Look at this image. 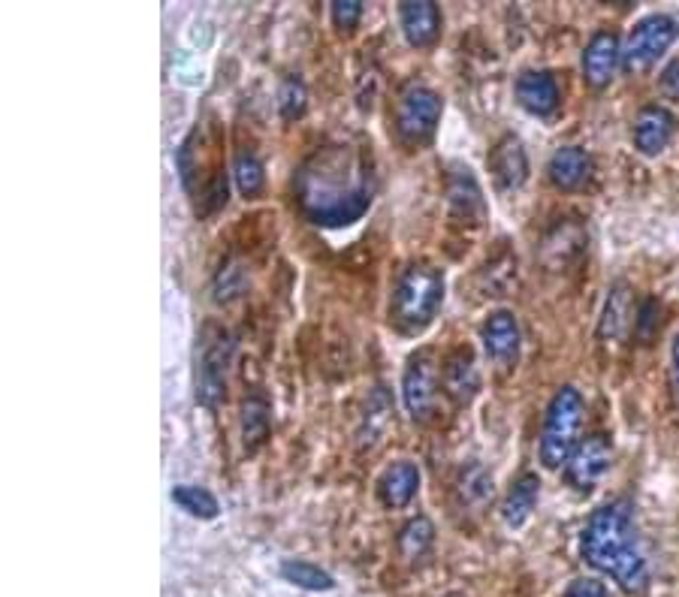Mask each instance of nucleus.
<instances>
[{
	"mask_svg": "<svg viewBox=\"0 0 679 597\" xmlns=\"http://www.w3.org/2000/svg\"><path fill=\"white\" fill-rule=\"evenodd\" d=\"M372 170L363 151L344 146L317 148L296 172V203L317 227L341 230L363 218L372 206Z\"/></svg>",
	"mask_w": 679,
	"mask_h": 597,
	"instance_id": "nucleus-1",
	"label": "nucleus"
},
{
	"mask_svg": "<svg viewBox=\"0 0 679 597\" xmlns=\"http://www.w3.org/2000/svg\"><path fill=\"white\" fill-rule=\"evenodd\" d=\"M582 561L610 576L629 595H643L649 585V567L637 547L631 507L625 501H610L592 510L580 537Z\"/></svg>",
	"mask_w": 679,
	"mask_h": 597,
	"instance_id": "nucleus-2",
	"label": "nucleus"
},
{
	"mask_svg": "<svg viewBox=\"0 0 679 597\" xmlns=\"http://www.w3.org/2000/svg\"><path fill=\"white\" fill-rule=\"evenodd\" d=\"M444 290L448 280L444 272L426 263H411L399 272V278L393 284V323L408 335L423 332L435 320L438 308L444 306Z\"/></svg>",
	"mask_w": 679,
	"mask_h": 597,
	"instance_id": "nucleus-3",
	"label": "nucleus"
},
{
	"mask_svg": "<svg viewBox=\"0 0 679 597\" xmlns=\"http://www.w3.org/2000/svg\"><path fill=\"white\" fill-rule=\"evenodd\" d=\"M582 416H586V402L577 387H562V390L550 399L544 414V428H541V462L550 471H556L568 462L570 452L577 450L580 444Z\"/></svg>",
	"mask_w": 679,
	"mask_h": 597,
	"instance_id": "nucleus-4",
	"label": "nucleus"
},
{
	"mask_svg": "<svg viewBox=\"0 0 679 597\" xmlns=\"http://www.w3.org/2000/svg\"><path fill=\"white\" fill-rule=\"evenodd\" d=\"M679 39V22L665 13H655L641 19L622 46V70L631 76H641L653 70L665 58V51Z\"/></svg>",
	"mask_w": 679,
	"mask_h": 597,
	"instance_id": "nucleus-5",
	"label": "nucleus"
},
{
	"mask_svg": "<svg viewBox=\"0 0 679 597\" xmlns=\"http://www.w3.org/2000/svg\"><path fill=\"white\" fill-rule=\"evenodd\" d=\"M233 342L224 330L208 326L203 332V354L196 366V402L215 411L227 395V371H230Z\"/></svg>",
	"mask_w": 679,
	"mask_h": 597,
	"instance_id": "nucleus-6",
	"label": "nucleus"
},
{
	"mask_svg": "<svg viewBox=\"0 0 679 597\" xmlns=\"http://www.w3.org/2000/svg\"><path fill=\"white\" fill-rule=\"evenodd\" d=\"M444 115V100L426 85H408L396 103V130L405 142L420 146L435 136L438 124Z\"/></svg>",
	"mask_w": 679,
	"mask_h": 597,
	"instance_id": "nucleus-7",
	"label": "nucleus"
},
{
	"mask_svg": "<svg viewBox=\"0 0 679 597\" xmlns=\"http://www.w3.org/2000/svg\"><path fill=\"white\" fill-rule=\"evenodd\" d=\"M438 390H441V368L432 351H420L408 359L405 375H401V402L411 420L426 423L435 414Z\"/></svg>",
	"mask_w": 679,
	"mask_h": 597,
	"instance_id": "nucleus-8",
	"label": "nucleus"
},
{
	"mask_svg": "<svg viewBox=\"0 0 679 597\" xmlns=\"http://www.w3.org/2000/svg\"><path fill=\"white\" fill-rule=\"evenodd\" d=\"M613 464V444L607 435H589L577 444V450L570 452L565 462V480L574 492H592L598 480L610 471Z\"/></svg>",
	"mask_w": 679,
	"mask_h": 597,
	"instance_id": "nucleus-9",
	"label": "nucleus"
},
{
	"mask_svg": "<svg viewBox=\"0 0 679 597\" xmlns=\"http://www.w3.org/2000/svg\"><path fill=\"white\" fill-rule=\"evenodd\" d=\"M480 338H484L486 356L493 359V366L498 368H513L517 359H520V347H522V332H520V320L513 311H493L486 318L484 330H480Z\"/></svg>",
	"mask_w": 679,
	"mask_h": 597,
	"instance_id": "nucleus-10",
	"label": "nucleus"
},
{
	"mask_svg": "<svg viewBox=\"0 0 679 597\" xmlns=\"http://www.w3.org/2000/svg\"><path fill=\"white\" fill-rule=\"evenodd\" d=\"M622 64V43L613 31H595L582 49V79L586 85L604 88Z\"/></svg>",
	"mask_w": 679,
	"mask_h": 597,
	"instance_id": "nucleus-11",
	"label": "nucleus"
},
{
	"mask_svg": "<svg viewBox=\"0 0 679 597\" xmlns=\"http://www.w3.org/2000/svg\"><path fill=\"white\" fill-rule=\"evenodd\" d=\"M489 172L498 191H517L529 179V154L520 136H501L489 151Z\"/></svg>",
	"mask_w": 679,
	"mask_h": 597,
	"instance_id": "nucleus-12",
	"label": "nucleus"
},
{
	"mask_svg": "<svg viewBox=\"0 0 679 597\" xmlns=\"http://www.w3.org/2000/svg\"><path fill=\"white\" fill-rule=\"evenodd\" d=\"M448 203L450 211L468 223H480L486 218L484 187L474 179V172L462 163H453L448 172Z\"/></svg>",
	"mask_w": 679,
	"mask_h": 597,
	"instance_id": "nucleus-13",
	"label": "nucleus"
},
{
	"mask_svg": "<svg viewBox=\"0 0 679 597\" xmlns=\"http://www.w3.org/2000/svg\"><path fill=\"white\" fill-rule=\"evenodd\" d=\"M441 390L448 392L453 402L465 407L477 399L480 392V371H477V363H474V354L468 347H456L453 354L444 359V368H441Z\"/></svg>",
	"mask_w": 679,
	"mask_h": 597,
	"instance_id": "nucleus-14",
	"label": "nucleus"
},
{
	"mask_svg": "<svg viewBox=\"0 0 679 597\" xmlns=\"http://www.w3.org/2000/svg\"><path fill=\"white\" fill-rule=\"evenodd\" d=\"M677 134V118L665 110V106H643L634 118V148L641 151L643 158H655L661 154L670 139Z\"/></svg>",
	"mask_w": 679,
	"mask_h": 597,
	"instance_id": "nucleus-15",
	"label": "nucleus"
},
{
	"mask_svg": "<svg viewBox=\"0 0 679 597\" xmlns=\"http://www.w3.org/2000/svg\"><path fill=\"white\" fill-rule=\"evenodd\" d=\"M401 34L414 49H429L441 37V10L432 0H405L399 7Z\"/></svg>",
	"mask_w": 679,
	"mask_h": 597,
	"instance_id": "nucleus-16",
	"label": "nucleus"
},
{
	"mask_svg": "<svg viewBox=\"0 0 679 597\" xmlns=\"http://www.w3.org/2000/svg\"><path fill=\"white\" fill-rule=\"evenodd\" d=\"M513 91H517V103L534 118L553 115L558 110V100H562L556 79L546 70H525V73H520Z\"/></svg>",
	"mask_w": 679,
	"mask_h": 597,
	"instance_id": "nucleus-17",
	"label": "nucleus"
},
{
	"mask_svg": "<svg viewBox=\"0 0 679 597\" xmlns=\"http://www.w3.org/2000/svg\"><path fill=\"white\" fill-rule=\"evenodd\" d=\"M595 163L592 158L577 146H562L553 151V158L546 163V175L556 184L558 191H577L592 179Z\"/></svg>",
	"mask_w": 679,
	"mask_h": 597,
	"instance_id": "nucleus-18",
	"label": "nucleus"
},
{
	"mask_svg": "<svg viewBox=\"0 0 679 597\" xmlns=\"http://www.w3.org/2000/svg\"><path fill=\"white\" fill-rule=\"evenodd\" d=\"M417 489H420V468L414 462H393L377 480V495L393 510L408 507Z\"/></svg>",
	"mask_w": 679,
	"mask_h": 597,
	"instance_id": "nucleus-19",
	"label": "nucleus"
},
{
	"mask_svg": "<svg viewBox=\"0 0 679 597\" xmlns=\"http://www.w3.org/2000/svg\"><path fill=\"white\" fill-rule=\"evenodd\" d=\"M634 318H637V311H634V302H631V290L625 284H616L610 290V296H607L604 314H601V323H598V335L604 342H619L634 326Z\"/></svg>",
	"mask_w": 679,
	"mask_h": 597,
	"instance_id": "nucleus-20",
	"label": "nucleus"
},
{
	"mask_svg": "<svg viewBox=\"0 0 679 597\" xmlns=\"http://www.w3.org/2000/svg\"><path fill=\"white\" fill-rule=\"evenodd\" d=\"M537 498H541V480H537V474H522L508 492V498L501 501V519H505V525L508 528H522L532 519Z\"/></svg>",
	"mask_w": 679,
	"mask_h": 597,
	"instance_id": "nucleus-21",
	"label": "nucleus"
},
{
	"mask_svg": "<svg viewBox=\"0 0 679 597\" xmlns=\"http://www.w3.org/2000/svg\"><path fill=\"white\" fill-rule=\"evenodd\" d=\"M172 501L182 507L188 516H194V519H203V523H212V519H218L220 513V504L218 498L208 492V489L203 486H191V483H182V486L172 489Z\"/></svg>",
	"mask_w": 679,
	"mask_h": 597,
	"instance_id": "nucleus-22",
	"label": "nucleus"
},
{
	"mask_svg": "<svg viewBox=\"0 0 679 597\" xmlns=\"http://www.w3.org/2000/svg\"><path fill=\"white\" fill-rule=\"evenodd\" d=\"M281 576L291 585H296V588H305V592H332L336 588V579L327 571H320L317 564L303 559L284 561L281 564Z\"/></svg>",
	"mask_w": 679,
	"mask_h": 597,
	"instance_id": "nucleus-23",
	"label": "nucleus"
},
{
	"mask_svg": "<svg viewBox=\"0 0 679 597\" xmlns=\"http://www.w3.org/2000/svg\"><path fill=\"white\" fill-rule=\"evenodd\" d=\"M399 552L408 561L423 559L426 552L435 543V525L429 523L426 516H414L411 523H405V528L399 531Z\"/></svg>",
	"mask_w": 679,
	"mask_h": 597,
	"instance_id": "nucleus-24",
	"label": "nucleus"
},
{
	"mask_svg": "<svg viewBox=\"0 0 679 597\" xmlns=\"http://www.w3.org/2000/svg\"><path fill=\"white\" fill-rule=\"evenodd\" d=\"M269 404L263 395H251L242 404V438L248 450H257L269 435Z\"/></svg>",
	"mask_w": 679,
	"mask_h": 597,
	"instance_id": "nucleus-25",
	"label": "nucleus"
},
{
	"mask_svg": "<svg viewBox=\"0 0 679 597\" xmlns=\"http://www.w3.org/2000/svg\"><path fill=\"white\" fill-rule=\"evenodd\" d=\"M233 179H236V187L242 196H257L267 184V172H263V163L257 158L254 151H239L236 160H233Z\"/></svg>",
	"mask_w": 679,
	"mask_h": 597,
	"instance_id": "nucleus-26",
	"label": "nucleus"
},
{
	"mask_svg": "<svg viewBox=\"0 0 679 597\" xmlns=\"http://www.w3.org/2000/svg\"><path fill=\"white\" fill-rule=\"evenodd\" d=\"M308 106V88L299 76H284L279 85V112L284 122L303 118Z\"/></svg>",
	"mask_w": 679,
	"mask_h": 597,
	"instance_id": "nucleus-27",
	"label": "nucleus"
},
{
	"mask_svg": "<svg viewBox=\"0 0 679 597\" xmlns=\"http://www.w3.org/2000/svg\"><path fill=\"white\" fill-rule=\"evenodd\" d=\"M493 477L486 474L480 464H474L468 474L462 477V495L465 498H472L474 504H486V501L493 498Z\"/></svg>",
	"mask_w": 679,
	"mask_h": 597,
	"instance_id": "nucleus-28",
	"label": "nucleus"
},
{
	"mask_svg": "<svg viewBox=\"0 0 679 597\" xmlns=\"http://www.w3.org/2000/svg\"><path fill=\"white\" fill-rule=\"evenodd\" d=\"M329 13H332V25L341 31H353L357 22L363 19V3L360 0H336Z\"/></svg>",
	"mask_w": 679,
	"mask_h": 597,
	"instance_id": "nucleus-29",
	"label": "nucleus"
},
{
	"mask_svg": "<svg viewBox=\"0 0 679 597\" xmlns=\"http://www.w3.org/2000/svg\"><path fill=\"white\" fill-rule=\"evenodd\" d=\"M658 330V302L655 299H646L641 308H637V318H634V335L641 342H649Z\"/></svg>",
	"mask_w": 679,
	"mask_h": 597,
	"instance_id": "nucleus-30",
	"label": "nucleus"
},
{
	"mask_svg": "<svg viewBox=\"0 0 679 597\" xmlns=\"http://www.w3.org/2000/svg\"><path fill=\"white\" fill-rule=\"evenodd\" d=\"M236 278H245L239 266H227L218 278H215V299H218V302H230L233 296L242 292L245 284H236Z\"/></svg>",
	"mask_w": 679,
	"mask_h": 597,
	"instance_id": "nucleus-31",
	"label": "nucleus"
},
{
	"mask_svg": "<svg viewBox=\"0 0 679 597\" xmlns=\"http://www.w3.org/2000/svg\"><path fill=\"white\" fill-rule=\"evenodd\" d=\"M565 597H610V595H607L604 583H598L592 576H582V579H574V583L568 585Z\"/></svg>",
	"mask_w": 679,
	"mask_h": 597,
	"instance_id": "nucleus-32",
	"label": "nucleus"
},
{
	"mask_svg": "<svg viewBox=\"0 0 679 597\" xmlns=\"http://www.w3.org/2000/svg\"><path fill=\"white\" fill-rule=\"evenodd\" d=\"M658 85H661V94L670 100H679V58L677 61H670L661 70V79H658Z\"/></svg>",
	"mask_w": 679,
	"mask_h": 597,
	"instance_id": "nucleus-33",
	"label": "nucleus"
},
{
	"mask_svg": "<svg viewBox=\"0 0 679 597\" xmlns=\"http://www.w3.org/2000/svg\"><path fill=\"white\" fill-rule=\"evenodd\" d=\"M670 371H674V387H677L679 395V335L674 338V344H670Z\"/></svg>",
	"mask_w": 679,
	"mask_h": 597,
	"instance_id": "nucleus-34",
	"label": "nucleus"
},
{
	"mask_svg": "<svg viewBox=\"0 0 679 597\" xmlns=\"http://www.w3.org/2000/svg\"><path fill=\"white\" fill-rule=\"evenodd\" d=\"M448 597H462V595H448Z\"/></svg>",
	"mask_w": 679,
	"mask_h": 597,
	"instance_id": "nucleus-35",
	"label": "nucleus"
}]
</instances>
